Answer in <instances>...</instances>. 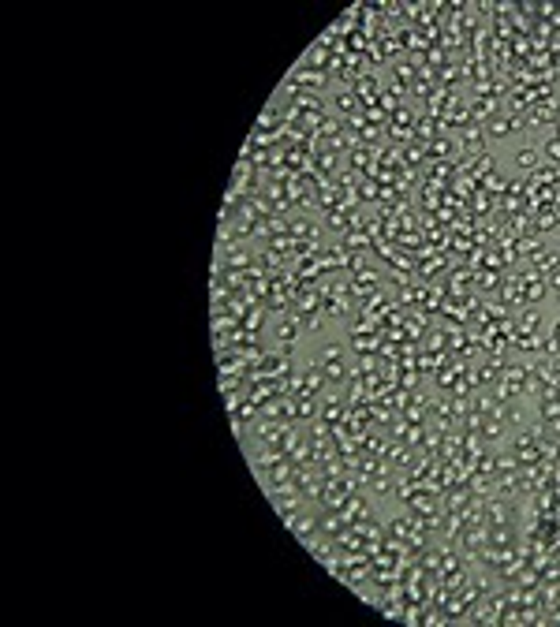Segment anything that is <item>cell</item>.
Wrapping results in <instances>:
<instances>
[{
    "label": "cell",
    "instance_id": "obj_9",
    "mask_svg": "<svg viewBox=\"0 0 560 627\" xmlns=\"http://www.w3.org/2000/svg\"><path fill=\"white\" fill-rule=\"evenodd\" d=\"M415 273L422 276L426 284H437V276L448 273V251H441V254H434V258H426V262H418Z\"/></svg>",
    "mask_w": 560,
    "mask_h": 627
},
{
    "label": "cell",
    "instance_id": "obj_11",
    "mask_svg": "<svg viewBox=\"0 0 560 627\" xmlns=\"http://www.w3.org/2000/svg\"><path fill=\"white\" fill-rule=\"evenodd\" d=\"M557 120H560V101L534 105V109L526 112V127H545V124H553V127H557Z\"/></svg>",
    "mask_w": 560,
    "mask_h": 627
},
{
    "label": "cell",
    "instance_id": "obj_2",
    "mask_svg": "<svg viewBox=\"0 0 560 627\" xmlns=\"http://www.w3.org/2000/svg\"><path fill=\"white\" fill-rule=\"evenodd\" d=\"M486 127L482 124H471V127H463V131L456 135V146H459V154H467V157H478V154H486Z\"/></svg>",
    "mask_w": 560,
    "mask_h": 627
},
{
    "label": "cell",
    "instance_id": "obj_13",
    "mask_svg": "<svg viewBox=\"0 0 560 627\" xmlns=\"http://www.w3.org/2000/svg\"><path fill=\"white\" fill-rule=\"evenodd\" d=\"M288 228H292V239H321L325 224H314L310 217H288Z\"/></svg>",
    "mask_w": 560,
    "mask_h": 627
},
{
    "label": "cell",
    "instance_id": "obj_10",
    "mask_svg": "<svg viewBox=\"0 0 560 627\" xmlns=\"http://www.w3.org/2000/svg\"><path fill=\"white\" fill-rule=\"evenodd\" d=\"M426 157H429V161H456V157H459V146H456V138H448V135H437L434 142H426Z\"/></svg>",
    "mask_w": 560,
    "mask_h": 627
},
{
    "label": "cell",
    "instance_id": "obj_6",
    "mask_svg": "<svg viewBox=\"0 0 560 627\" xmlns=\"http://www.w3.org/2000/svg\"><path fill=\"white\" fill-rule=\"evenodd\" d=\"M467 109H471V124H482V127H486V124L493 120V116H497V112L504 109V105L497 101V97H471V105H467Z\"/></svg>",
    "mask_w": 560,
    "mask_h": 627
},
{
    "label": "cell",
    "instance_id": "obj_19",
    "mask_svg": "<svg viewBox=\"0 0 560 627\" xmlns=\"http://www.w3.org/2000/svg\"><path fill=\"white\" fill-rule=\"evenodd\" d=\"M318 362V359H314ZM321 366V374H325V385H340V381H348L351 377V370H348V362L344 359H332V362H318Z\"/></svg>",
    "mask_w": 560,
    "mask_h": 627
},
{
    "label": "cell",
    "instance_id": "obj_29",
    "mask_svg": "<svg viewBox=\"0 0 560 627\" xmlns=\"http://www.w3.org/2000/svg\"><path fill=\"white\" fill-rule=\"evenodd\" d=\"M504 418H508V422H515V426H523V422H526V411H523V407H504Z\"/></svg>",
    "mask_w": 560,
    "mask_h": 627
},
{
    "label": "cell",
    "instance_id": "obj_14",
    "mask_svg": "<svg viewBox=\"0 0 560 627\" xmlns=\"http://www.w3.org/2000/svg\"><path fill=\"white\" fill-rule=\"evenodd\" d=\"M545 340H549L545 332H520L512 348L523 351V355H545Z\"/></svg>",
    "mask_w": 560,
    "mask_h": 627
},
{
    "label": "cell",
    "instance_id": "obj_16",
    "mask_svg": "<svg viewBox=\"0 0 560 627\" xmlns=\"http://www.w3.org/2000/svg\"><path fill=\"white\" fill-rule=\"evenodd\" d=\"M299 332H303V318H299V314H288L277 325V344H295Z\"/></svg>",
    "mask_w": 560,
    "mask_h": 627
},
{
    "label": "cell",
    "instance_id": "obj_7",
    "mask_svg": "<svg viewBox=\"0 0 560 627\" xmlns=\"http://www.w3.org/2000/svg\"><path fill=\"white\" fill-rule=\"evenodd\" d=\"M340 515L348 519V523H359V519H374V508H370V501H366L359 489H355V493H348V501H344Z\"/></svg>",
    "mask_w": 560,
    "mask_h": 627
},
{
    "label": "cell",
    "instance_id": "obj_3",
    "mask_svg": "<svg viewBox=\"0 0 560 627\" xmlns=\"http://www.w3.org/2000/svg\"><path fill=\"white\" fill-rule=\"evenodd\" d=\"M374 291H381V273H378V269H362V273L351 276V295H355L359 307L374 295Z\"/></svg>",
    "mask_w": 560,
    "mask_h": 627
},
{
    "label": "cell",
    "instance_id": "obj_4",
    "mask_svg": "<svg viewBox=\"0 0 560 627\" xmlns=\"http://www.w3.org/2000/svg\"><path fill=\"white\" fill-rule=\"evenodd\" d=\"M523 127H526V120H520V116H508V112L501 116V112H497V116L486 124V138H489V142H501V138L523 131Z\"/></svg>",
    "mask_w": 560,
    "mask_h": 627
},
{
    "label": "cell",
    "instance_id": "obj_12",
    "mask_svg": "<svg viewBox=\"0 0 560 627\" xmlns=\"http://www.w3.org/2000/svg\"><path fill=\"white\" fill-rule=\"evenodd\" d=\"M332 109H337L344 120H351V116H359V112H366V105L359 101V94L355 90H340L337 97H332Z\"/></svg>",
    "mask_w": 560,
    "mask_h": 627
},
{
    "label": "cell",
    "instance_id": "obj_27",
    "mask_svg": "<svg viewBox=\"0 0 560 627\" xmlns=\"http://www.w3.org/2000/svg\"><path fill=\"white\" fill-rule=\"evenodd\" d=\"M332 359H344V344H325V348H321V355H318V362H332Z\"/></svg>",
    "mask_w": 560,
    "mask_h": 627
},
{
    "label": "cell",
    "instance_id": "obj_20",
    "mask_svg": "<svg viewBox=\"0 0 560 627\" xmlns=\"http://www.w3.org/2000/svg\"><path fill=\"white\" fill-rule=\"evenodd\" d=\"M515 329L520 332H538L542 329V314H538V307H520V314H515Z\"/></svg>",
    "mask_w": 560,
    "mask_h": 627
},
{
    "label": "cell",
    "instance_id": "obj_5",
    "mask_svg": "<svg viewBox=\"0 0 560 627\" xmlns=\"http://www.w3.org/2000/svg\"><path fill=\"white\" fill-rule=\"evenodd\" d=\"M318 523H321V515L307 512V515H295L292 523H288V531H292V534H295L303 545H310V542H314V538L321 534V526H318Z\"/></svg>",
    "mask_w": 560,
    "mask_h": 627
},
{
    "label": "cell",
    "instance_id": "obj_18",
    "mask_svg": "<svg viewBox=\"0 0 560 627\" xmlns=\"http://www.w3.org/2000/svg\"><path fill=\"white\" fill-rule=\"evenodd\" d=\"M411 531H415L411 512H407V515H396V519H389V523H385V534L396 538V542H407V538H411Z\"/></svg>",
    "mask_w": 560,
    "mask_h": 627
},
{
    "label": "cell",
    "instance_id": "obj_8",
    "mask_svg": "<svg viewBox=\"0 0 560 627\" xmlns=\"http://www.w3.org/2000/svg\"><path fill=\"white\" fill-rule=\"evenodd\" d=\"M415 79H418V64L415 60H396L392 64V90L407 94L415 86Z\"/></svg>",
    "mask_w": 560,
    "mask_h": 627
},
{
    "label": "cell",
    "instance_id": "obj_22",
    "mask_svg": "<svg viewBox=\"0 0 560 627\" xmlns=\"http://www.w3.org/2000/svg\"><path fill=\"white\" fill-rule=\"evenodd\" d=\"M475 411L486 418H504V404H497V396H486V392L475 396Z\"/></svg>",
    "mask_w": 560,
    "mask_h": 627
},
{
    "label": "cell",
    "instance_id": "obj_25",
    "mask_svg": "<svg viewBox=\"0 0 560 627\" xmlns=\"http://www.w3.org/2000/svg\"><path fill=\"white\" fill-rule=\"evenodd\" d=\"M265 314H269L265 307H251V310L243 314V321H240V325H243L246 332H262V325H265Z\"/></svg>",
    "mask_w": 560,
    "mask_h": 627
},
{
    "label": "cell",
    "instance_id": "obj_17",
    "mask_svg": "<svg viewBox=\"0 0 560 627\" xmlns=\"http://www.w3.org/2000/svg\"><path fill=\"white\" fill-rule=\"evenodd\" d=\"M515 168H520L523 176H534V172L542 168V149H534V146H523L520 154H515Z\"/></svg>",
    "mask_w": 560,
    "mask_h": 627
},
{
    "label": "cell",
    "instance_id": "obj_24",
    "mask_svg": "<svg viewBox=\"0 0 560 627\" xmlns=\"http://www.w3.org/2000/svg\"><path fill=\"white\" fill-rule=\"evenodd\" d=\"M475 284L482 291H497L504 284V273H493V269H475Z\"/></svg>",
    "mask_w": 560,
    "mask_h": 627
},
{
    "label": "cell",
    "instance_id": "obj_28",
    "mask_svg": "<svg viewBox=\"0 0 560 627\" xmlns=\"http://www.w3.org/2000/svg\"><path fill=\"white\" fill-rule=\"evenodd\" d=\"M542 154H545L549 161H553V165H560V135H553V138H549V142H545V149H542Z\"/></svg>",
    "mask_w": 560,
    "mask_h": 627
},
{
    "label": "cell",
    "instance_id": "obj_26",
    "mask_svg": "<svg viewBox=\"0 0 560 627\" xmlns=\"http://www.w3.org/2000/svg\"><path fill=\"white\" fill-rule=\"evenodd\" d=\"M486 445H493V441H501L504 437V418H486V426H482V434H478Z\"/></svg>",
    "mask_w": 560,
    "mask_h": 627
},
{
    "label": "cell",
    "instance_id": "obj_23",
    "mask_svg": "<svg viewBox=\"0 0 560 627\" xmlns=\"http://www.w3.org/2000/svg\"><path fill=\"white\" fill-rule=\"evenodd\" d=\"M318 526H321V534H325V538H337L344 526H348V519H344L340 512H321V523H318Z\"/></svg>",
    "mask_w": 560,
    "mask_h": 627
},
{
    "label": "cell",
    "instance_id": "obj_15",
    "mask_svg": "<svg viewBox=\"0 0 560 627\" xmlns=\"http://www.w3.org/2000/svg\"><path fill=\"white\" fill-rule=\"evenodd\" d=\"M273 504H277L280 519H284V526L299 515V493H295V489H288V493H273Z\"/></svg>",
    "mask_w": 560,
    "mask_h": 627
},
{
    "label": "cell",
    "instance_id": "obj_1",
    "mask_svg": "<svg viewBox=\"0 0 560 627\" xmlns=\"http://www.w3.org/2000/svg\"><path fill=\"white\" fill-rule=\"evenodd\" d=\"M288 79H292L299 90H310V94H321L329 86L332 75L329 71H318V68H307V64H295V71H288Z\"/></svg>",
    "mask_w": 560,
    "mask_h": 627
},
{
    "label": "cell",
    "instance_id": "obj_21",
    "mask_svg": "<svg viewBox=\"0 0 560 627\" xmlns=\"http://www.w3.org/2000/svg\"><path fill=\"white\" fill-rule=\"evenodd\" d=\"M340 243L348 246L351 254H374V239H370V235H366V232H348Z\"/></svg>",
    "mask_w": 560,
    "mask_h": 627
}]
</instances>
